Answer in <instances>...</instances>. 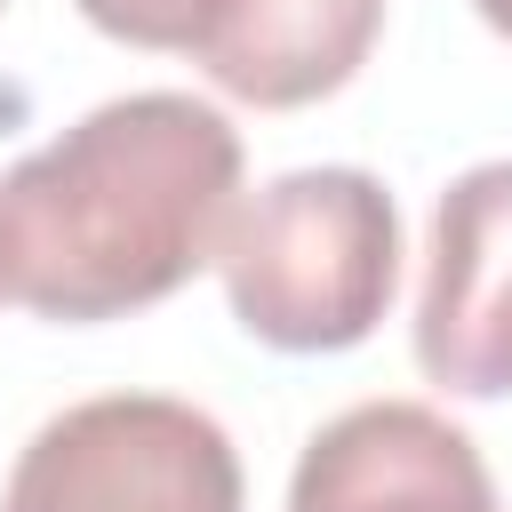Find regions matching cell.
<instances>
[{
    "label": "cell",
    "mask_w": 512,
    "mask_h": 512,
    "mask_svg": "<svg viewBox=\"0 0 512 512\" xmlns=\"http://www.w3.org/2000/svg\"><path fill=\"white\" fill-rule=\"evenodd\" d=\"M416 368L464 400H512V160L464 168L432 208Z\"/></svg>",
    "instance_id": "obj_4"
},
{
    "label": "cell",
    "mask_w": 512,
    "mask_h": 512,
    "mask_svg": "<svg viewBox=\"0 0 512 512\" xmlns=\"http://www.w3.org/2000/svg\"><path fill=\"white\" fill-rule=\"evenodd\" d=\"M384 0H224L200 32V72L264 112L336 96L376 48Z\"/></svg>",
    "instance_id": "obj_6"
},
{
    "label": "cell",
    "mask_w": 512,
    "mask_h": 512,
    "mask_svg": "<svg viewBox=\"0 0 512 512\" xmlns=\"http://www.w3.org/2000/svg\"><path fill=\"white\" fill-rule=\"evenodd\" d=\"M232 320L272 352L360 344L400 288V208L368 168H296L232 208L216 248Z\"/></svg>",
    "instance_id": "obj_2"
},
{
    "label": "cell",
    "mask_w": 512,
    "mask_h": 512,
    "mask_svg": "<svg viewBox=\"0 0 512 512\" xmlns=\"http://www.w3.org/2000/svg\"><path fill=\"white\" fill-rule=\"evenodd\" d=\"M288 512H504V504L472 432H456L440 408L360 400L304 440Z\"/></svg>",
    "instance_id": "obj_5"
},
{
    "label": "cell",
    "mask_w": 512,
    "mask_h": 512,
    "mask_svg": "<svg viewBox=\"0 0 512 512\" xmlns=\"http://www.w3.org/2000/svg\"><path fill=\"white\" fill-rule=\"evenodd\" d=\"M472 8H480V16H488V24L504 32V40H512V0H472Z\"/></svg>",
    "instance_id": "obj_8"
},
{
    "label": "cell",
    "mask_w": 512,
    "mask_h": 512,
    "mask_svg": "<svg viewBox=\"0 0 512 512\" xmlns=\"http://www.w3.org/2000/svg\"><path fill=\"white\" fill-rule=\"evenodd\" d=\"M0 512H240V456L192 400L104 392L24 440Z\"/></svg>",
    "instance_id": "obj_3"
},
{
    "label": "cell",
    "mask_w": 512,
    "mask_h": 512,
    "mask_svg": "<svg viewBox=\"0 0 512 512\" xmlns=\"http://www.w3.org/2000/svg\"><path fill=\"white\" fill-rule=\"evenodd\" d=\"M240 128L176 88L112 96L0 176V296L40 320H120L216 264Z\"/></svg>",
    "instance_id": "obj_1"
},
{
    "label": "cell",
    "mask_w": 512,
    "mask_h": 512,
    "mask_svg": "<svg viewBox=\"0 0 512 512\" xmlns=\"http://www.w3.org/2000/svg\"><path fill=\"white\" fill-rule=\"evenodd\" d=\"M224 0H80V16L128 48H200Z\"/></svg>",
    "instance_id": "obj_7"
},
{
    "label": "cell",
    "mask_w": 512,
    "mask_h": 512,
    "mask_svg": "<svg viewBox=\"0 0 512 512\" xmlns=\"http://www.w3.org/2000/svg\"><path fill=\"white\" fill-rule=\"evenodd\" d=\"M0 8H8V0H0Z\"/></svg>",
    "instance_id": "obj_9"
}]
</instances>
